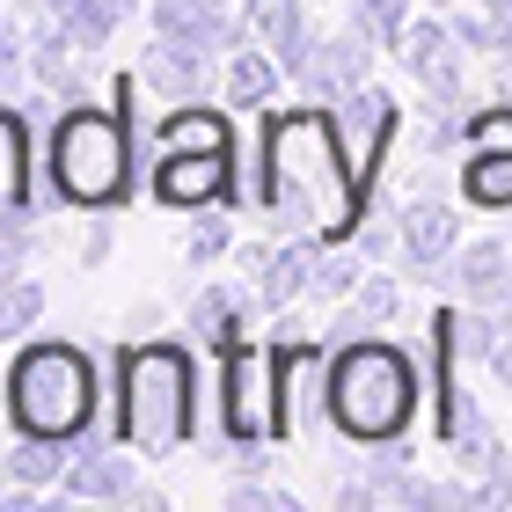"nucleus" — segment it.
I'll return each mask as SVG.
<instances>
[{"mask_svg":"<svg viewBox=\"0 0 512 512\" xmlns=\"http://www.w3.org/2000/svg\"><path fill=\"white\" fill-rule=\"evenodd\" d=\"M139 81H147L161 103H205L220 88L213 52H205V44H183V37H154L147 52H139Z\"/></svg>","mask_w":512,"mask_h":512,"instance_id":"4468645a","label":"nucleus"},{"mask_svg":"<svg viewBox=\"0 0 512 512\" xmlns=\"http://www.w3.org/2000/svg\"><path fill=\"white\" fill-rule=\"evenodd\" d=\"M469 147H498V154H512V96L469 110Z\"/></svg>","mask_w":512,"mask_h":512,"instance_id":"c756f323","label":"nucleus"},{"mask_svg":"<svg viewBox=\"0 0 512 512\" xmlns=\"http://www.w3.org/2000/svg\"><path fill=\"white\" fill-rule=\"evenodd\" d=\"M103 256H110V220L96 213V220H88V242H81V264H88V271H96V264H103Z\"/></svg>","mask_w":512,"mask_h":512,"instance_id":"72a5a7b5","label":"nucleus"},{"mask_svg":"<svg viewBox=\"0 0 512 512\" xmlns=\"http://www.w3.org/2000/svg\"><path fill=\"white\" fill-rule=\"evenodd\" d=\"M96 359L66 337H30L8 359V425L37 439H88L96 425Z\"/></svg>","mask_w":512,"mask_h":512,"instance_id":"39448f33","label":"nucleus"},{"mask_svg":"<svg viewBox=\"0 0 512 512\" xmlns=\"http://www.w3.org/2000/svg\"><path fill=\"white\" fill-rule=\"evenodd\" d=\"M271 256H278L271 242H242V249H235V264H242V271L256 278V271H264V264H271Z\"/></svg>","mask_w":512,"mask_h":512,"instance_id":"4c0bfd02","label":"nucleus"},{"mask_svg":"<svg viewBox=\"0 0 512 512\" xmlns=\"http://www.w3.org/2000/svg\"><path fill=\"white\" fill-rule=\"evenodd\" d=\"M0 8H8V0H0Z\"/></svg>","mask_w":512,"mask_h":512,"instance_id":"c03bdc74","label":"nucleus"},{"mask_svg":"<svg viewBox=\"0 0 512 512\" xmlns=\"http://www.w3.org/2000/svg\"><path fill=\"white\" fill-rule=\"evenodd\" d=\"M330 425L337 439L352 447H395L410 439L417 425V366L403 344L374 337H352L330 352Z\"/></svg>","mask_w":512,"mask_h":512,"instance_id":"20e7f679","label":"nucleus"},{"mask_svg":"<svg viewBox=\"0 0 512 512\" xmlns=\"http://www.w3.org/2000/svg\"><path fill=\"white\" fill-rule=\"evenodd\" d=\"M66 461H74V447H66V439L15 432V447L0 454V469H8L15 491H59V483H66Z\"/></svg>","mask_w":512,"mask_h":512,"instance_id":"412c9836","label":"nucleus"},{"mask_svg":"<svg viewBox=\"0 0 512 512\" xmlns=\"http://www.w3.org/2000/svg\"><path fill=\"white\" fill-rule=\"evenodd\" d=\"M366 81H374V37L366 30H337V37H315V59H308V74H300V96L337 110Z\"/></svg>","mask_w":512,"mask_h":512,"instance_id":"9b49d317","label":"nucleus"},{"mask_svg":"<svg viewBox=\"0 0 512 512\" xmlns=\"http://www.w3.org/2000/svg\"><path fill=\"white\" fill-rule=\"evenodd\" d=\"M395 227H403V271H417L432 286L447 271V256L461 249V220L447 198H403L395 205Z\"/></svg>","mask_w":512,"mask_h":512,"instance_id":"ddd939ff","label":"nucleus"},{"mask_svg":"<svg viewBox=\"0 0 512 512\" xmlns=\"http://www.w3.org/2000/svg\"><path fill=\"white\" fill-rule=\"evenodd\" d=\"M315 264H322V242H315V235H293L264 271H256V293H264V308H293V300L315 286Z\"/></svg>","mask_w":512,"mask_h":512,"instance_id":"4be33fe9","label":"nucleus"},{"mask_svg":"<svg viewBox=\"0 0 512 512\" xmlns=\"http://www.w3.org/2000/svg\"><path fill=\"white\" fill-rule=\"evenodd\" d=\"M22 96V66H0V103H15Z\"/></svg>","mask_w":512,"mask_h":512,"instance_id":"58836bf2","label":"nucleus"},{"mask_svg":"<svg viewBox=\"0 0 512 512\" xmlns=\"http://www.w3.org/2000/svg\"><path fill=\"white\" fill-rule=\"evenodd\" d=\"M8 491H15V483H8V469H0V505H8Z\"/></svg>","mask_w":512,"mask_h":512,"instance_id":"79ce46f5","label":"nucleus"},{"mask_svg":"<svg viewBox=\"0 0 512 512\" xmlns=\"http://www.w3.org/2000/svg\"><path fill=\"white\" fill-rule=\"evenodd\" d=\"M337 132H344V147H352L359 161V183H366V198L381 191V169H388V154H395V139H403V103L388 96V88H352V96L337 103Z\"/></svg>","mask_w":512,"mask_h":512,"instance_id":"1a4fd4ad","label":"nucleus"},{"mask_svg":"<svg viewBox=\"0 0 512 512\" xmlns=\"http://www.w3.org/2000/svg\"><path fill=\"white\" fill-rule=\"evenodd\" d=\"M278 81H286V66H278L271 52H256V44H242V52H227V74H220V96L235 110H264L278 96Z\"/></svg>","mask_w":512,"mask_h":512,"instance_id":"5701e85b","label":"nucleus"},{"mask_svg":"<svg viewBox=\"0 0 512 512\" xmlns=\"http://www.w3.org/2000/svg\"><path fill=\"white\" fill-rule=\"evenodd\" d=\"M483 15H491V30H498V44L512 52V0H483Z\"/></svg>","mask_w":512,"mask_h":512,"instance_id":"e433bc0d","label":"nucleus"},{"mask_svg":"<svg viewBox=\"0 0 512 512\" xmlns=\"http://www.w3.org/2000/svg\"><path fill=\"white\" fill-rule=\"evenodd\" d=\"M154 147H235V118L213 110V103H169Z\"/></svg>","mask_w":512,"mask_h":512,"instance_id":"393cba45","label":"nucleus"},{"mask_svg":"<svg viewBox=\"0 0 512 512\" xmlns=\"http://www.w3.org/2000/svg\"><path fill=\"white\" fill-rule=\"evenodd\" d=\"M0 278H8V271H0Z\"/></svg>","mask_w":512,"mask_h":512,"instance_id":"a18cd8bd","label":"nucleus"},{"mask_svg":"<svg viewBox=\"0 0 512 512\" xmlns=\"http://www.w3.org/2000/svg\"><path fill=\"white\" fill-rule=\"evenodd\" d=\"M395 300H403V293H395V278H381V271H366V278H359V293L344 300V308H337V322H330V344L374 337L381 322L395 315Z\"/></svg>","mask_w":512,"mask_h":512,"instance_id":"b1692460","label":"nucleus"},{"mask_svg":"<svg viewBox=\"0 0 512 512\" xmlns=\"http://www.w3.org/2000/svg\"><path fill=\"white\" fill-rule=\"evenodd\" d=\"M154 198L169 213H205V205L249 198L235 183V147H154Z\"/></svg>","mask_w":512,"mask_h":512,"instance_id":"6e6552de","label":"nucleus"},{"mask_svg":"<svg viewBox=\"0 0 512 512\" xmlns=\"http://www.w3.org/2000/svg\"><path fill=\"white\" fill-rule=\"evenodd\" d=\"M242 15H249V30L256 44L286 66V81L308 74V59H315V30H308V8L300 0H242Z\"/></svg>","mask_w":512,"mask_h":512,"instance_id":"2eb2a0df","label":"nucleus"},{"mask_svg":"<svg viewBox=\"0 0 512 512\" xmlns=\"http://www.w3.org/2000/svg\"><path fill=\"white\" fill-rule=\"evenodd\" d=\"M220 432L227 447L278 439V352H264V344H227L220 352Z\"/></svg>","mask_w":512,"mask_h":512,"instance_id":"423d86ee","label":"nucleus"},{"mask_svg":"<svg viewBox=\"0 0 512 512\" xmlns=\"http://www.w3.org/2000/svg\"><path fill=\"white\" fill-rule=\"evenodd\" d=\"M469 476H476V512H498V505H512V447L491 432L483 439V454L469 461Z\"/></svg>","mask_w":512,"mask_h":512,"instance_id":"bb28decb","label":"nucleus"},{"mask_svg":"<svg viewBox=\"0 0 512 512\" xmlns=\"http://www.w3.org/2000/svg\"><path fill=\"white\" fill-rule=\"evenodd\" d=\"M461 37L454 22H410L403 37V66L425 81V110H469V74H461Z\"/></svg>","mask_w":512,"mask_h":512,"instance_id":"9d476101","label":"nucleus"},{"mask_svg":"<svg viewBox=\"0 0 512 512\" xmlns=\"http://www.w3.org/2000/svg\"><path fill=\"white\" fill-rule=\"evenodd\" d=\"M491 374H498V381H505V388H512V337H505V344H498V359H491Z\"/></svg>","mask_w":512,"mask_h":512,"instance_id":"ea45409f","label":"nucleus"},{"mask_svg":"<svg viewBox=\"0 0 512 512\" xmlns=\"http://www.w3.org/2000/svg\"><path fill=\"white\" fill-rule=\"evenodd\" d=\"M425 8H432V15H447V8H454V0H425Z\"/></svg>","mask_w":512,"mask_h":512,"instance_id":"37998d69","label":"nucleus"},{"mask_svg":"<svg viewBox=\"0 0 512 512\" xmlns=\"http://www.w3.org/2000/svg\"><path fill=\"white\" fill-rule=\"evenodd\" d=\"M256 308H264V293H249V286H198L191 293V337L213 344V352H227V344L249 337Z\"/></svg>","mask_w":512,"mask_h":512,"instance_id":"a211bd4d","label":"nucleus"},{"mask_svg":"<svg viewBox=\"0 0 512 512\" xmlns=\"http://www.w3.org/2000/svg\"><path fill=\"white\" fill-rule=\"evenodd\" d=\"M0 220H30V118L0 103Z\"/></svg>","mask_w":512,"mask_h":512,"instance_id":"aec40b11","label":"nucleus"},{"mask_svg":"<svg viewBox=\"0 0 512 512\" xmlns=\"http://www.w3.org/2000/svg\"><path fill=\"white\" fill-rule=\"evenodd\" d=\"M337 505H344V512H374L381 498H374V491H366V483L352 476V483H337Z\"/></svg>","mask_w":512,"mask_h":512,"instance_id":"f704fd0d","label":"nucleus"},{"mask_svg":"<svg viewBox=\"0 0 512 512\" xmlns=\"http://www.w3.org/2000/svg\"><path fill=\"white\" fill-rule=\"evenodd\" d=\"M0 410H8V366H0Z\"/></svg>","mask_w":512,"mask_h":512,"instance_id":"a19ab883","label":"nucleus"},{"mask_svg":"<svg viewBox=\"0 0 512 512\" xmlns=\"http://www.w3.org/2000/svg\"><path fill=\"white\" fill-rule=\"evenodd\" d=\"M118 439L139 461H169L198 439V352L183 337L118 344Z\"/></svg>","mask_w":512,"mask_h":512,"instance_id":"f03ea898","label":"nucleus"},{"mask_svg":"<svg viewBox=\"0 0 512 512\" xmlns=\"http://www.w3.org/2000/svg\"><path fill=\"white\" fill-rule=\"evenodd\" d=\"M235 249V227L227 220H213V205L198 213V227H191V242H183V256H191V271H205V264H220V256Z\"/></svg>","mask_w":512,"mask_h":512,"instance_id":"c85d7f7f","label":"nucleus"},{"mask_svg":"<svg viewBox=\"0 0 512 512\" xmlns=\"http://www.w3.org/2000/svg\"><path fill=\"white\" fill-rule=\"evenodd\" d=\"M132 461H139V454L125 447V439H110V447H103V439H96V447H74V461H66V483H59V491H66V498L118 505V498H132V491H139Z\"/></svg>","mask_w":512,"mask_h":512,"instance_id":"dca6fc26","label":"nucleus"},{"mask_svg":"<svg viewBox=\"0 0 512 512\" xmlns=\"http://www.w3.org/2000/svg\"><path fill=\"white\" fill-rule=\"evenodd\" d=\"M44 169H52V191L74 205V213H118L139 191V125L118 103H66L44 139Z\"/></svg>","mask_w":512,"mask_h":512,"instance_id":"7ed1b4c3","label":"nucleus"},{"mask_svg":"<svg viewBox=\"0 0 512 512\" xmlns=\"http://www.w3.org/2000/svg\"><path fill=\"white\" fill-rule=\"evenodd\" d=\"M154 37H183V44H205V52H242V44H256L249 15H235L227 0H154Z\"/></svg>","mask_w":512,"mask_h":512,"instance_id":"f8f14e48","label":"nucleus"},{"mask_svg":"<svg viewBox=\"0 0 512 512\" xmlns=\"http://www.w3.org/2000/svg\"><path fill=\"white\" fill-rule=\"evenodd\" d=\"M161 330V308H154V300H147V308H132L125 315V337H154Z\"/></svg>","mask_w":512,"mask_h":512,"instance_id":"c9c22d12","label":"nucleus"},{"mask_svg":"<svg viewBox=\"0 0 512 512\" xmlns=\"http://www.w3.org/2000/svg\"><path fill=\"white\" fill-rule=\"evenodd\" d=\"M432 286H447V293H461V300H505L512 293V242L505 235H491V242H469V249H454L447 256V271L432 278Z\"/></svg>","mask_w":512,"mask_h":512,"instance_id":"f3484780","label":"nucleus"},{"mask_svg":"<svg viewBox=\"0 0 512 512\" xmlns=\"http://www.w3.org/2000/svg\"><path fill=\"white\" fill-rule=\"evenodd\" d=\"M249 198H256V213H264L278 235L352 242L359 213H366V183H359V161L344 147V132H337V110H322V103L271 110L264 118V161H256Z\"/></svg>","mask_w":512,"mask_h":512,"instance_id":"f257e3e1","label":"nucleus"},{"mask_svg":"<svg viewBox=\"0 0 512 512\" xmlns=\"http://www.w3.org/2000/svg\"><path fill=\"white\" fill-rule=\"evenodd\" d=\"M227 512H300V498H293V491H278V483L242 476L235 491H227Z\"/></svg>","mask_w":512,"mask_h":512,"instance_id":"7c9ffc66","label":"nucleus"},{"mask_svg":"<svg viewBox=\"0 0 512 512\" xmlns=\"http://www.w3.org/2000/svg\"><path fill=\"white\" fill-rule=\"evenodd\" d=\"M0 66H30V22L0 8Z\"/></svg>","mask_w":512,"mask_h":512,"instance_id":"473e14b6","label":"nucleus"},{"mask_svg":"<svg viewBox=\"0 0 512 512\" xmlns=\"http://www.w3.org/2000/svg\"><path fill=\"white\" fill-rule=\"evenodd\" d=\"M37 315H44V278L8 271V278H0V344L30 337V330H37Z\"/></svg>","mask_w":512,"mask_h":512,"instance_id":"a878e982","label":"nucleus"},{"mask_svg":"<svg viewBox=\"0 0 512 512\" xmlns=\"http://www.w3.org/2000/svg\"><path fill=\"white\" fill-rule=\"evenodd\" d=\"M278 352V432L286 439H315L337 432L330 425V337H293V344H271Z\"/></svg>","mask_w":512,"mask_h":512,"instance_id":"0eeeda50","label":"nucleus"},{"mask_svg":"<svg viewBox=\"0 0 512 512\" xmlns=\"http://www.w3.org/2000/svg\"><path fill=\"white\" fill-rule=\"evenodd\" d=\"M454 198L469 205V213H512V154H498V147H461Z\"/></svg>","mask_w":512,"mask_h":512,"instance_id":"6ab92c4d","label":"nucleus"},{"mask_svg":"<svg viewBox=\"0 0 512 512\" xmlns=\"http://www.w3.org/2000/svg\"><path fill=\"white\" fill-rule=\"evenodd\" d=\"M410 8H417V0H352V30H366L374 44H395V52H403Z\"/></svg>","mask_w":512,"mask_h":512,"instance_id":"cd10ccee","label":"nucleus"},{"mask_svg":"<svg viewBox=\"0 0 512 512\" xmlns=\"http://www.w3.org/2000/svg\"><path fill=\"white\" fill-rule=\"evenodd\" d=\"M447 22H454L461 52H498V59H505V44H498V30H491V15H454V8H447Z\"/></svg>","mask_w":512,"mask_h":512,"instance_id":"2f4dec72","label":"nucleus"}]
</instances>
